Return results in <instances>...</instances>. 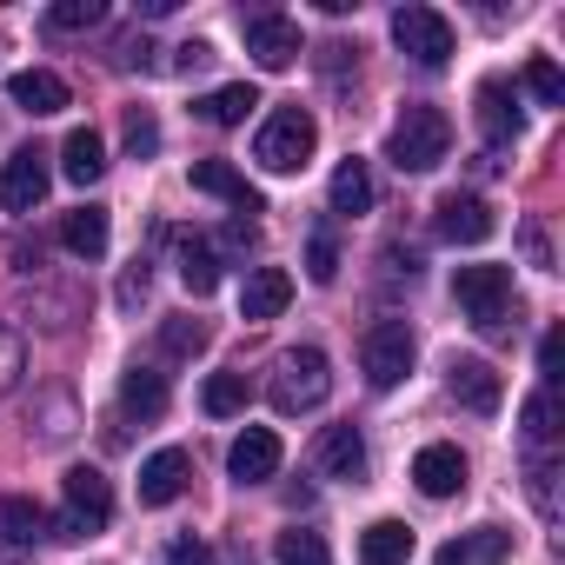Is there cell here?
<instances>
[{"mask_svg": "<svg viewBox=\"0 0 565 565\" xmlns=\"http://www.w3.org/2000/svg\"><path fill=\"white\" fill-rule=\"evenodd\" d=\"M446 153H452V120L439 107H426V100H406L393 134H386V160L399 173H433Z\"/></svg>", "mask_w": 565, "mask_h": 565, "instance_id": "6da1fadb", "label": "cell"}, {"mask_svg": "<svg viewBox=\"0 0 565 565\" xmlns=\"http://www.w3.org/2000/svg\"><path fill=\"white\" fill-rule=\"evenodd\" d=\"M327 393H333V360L320 353V347H294V353H279V366H273V386H266V399H273V413H313V406H327Z\"/></svg>", "mask_w": 565, "mask_h": 565, "instance_id": "7a4b0ae2", "label": "cell"}, {"mask_svg": "<svg viewBox=\"0 0 565 565\" xmlns=\"http://www.w3.org/2000/svg\"><path fill=\"white\" fill-rule=\"evenodd\" d=\"M313 147H320V120L307 107H279V114H266V127L253 140V160L266 173H300L313 160Z\"/></svg>", "mask_w": 565, "mask_h": 565, "instance_id": "3957f363", "label": "cell"}, {"mask_svg": "<svg viewBox=\"0 0 565 565\" xmlns=\"http://www.w3.org/2000/svg\"><path fill=\"white\" fill-rule=\"evenodd\" d=\"M61 492H67V512L54 519V539H94V532H107V519H114V486H107L100 466H67Z\"/></svg>", "mask_w": 565, "mask_h": 565, "instance_id": "277c9868", "label": "cell"}, {"mask_svg": "<svg viewBox=\"0 0 565 565\" xmlns=\"http://www.w3.org/2000/svg\"><path fill=\"white\" fill-rule=\"evenodd\" d=\"M452 300L479 333H499L512 320V273L505 266H459L452 273Z\"/></svg>", "mask_w": 565, "mask_h": 565, "instance_id": "5b68a950", "label": "cell"}, {"mask_svg": "<svg viewBox=\"0 0 565 565\" xmlns=\"http://www.w3.org/2000/svg\"><path fill=\"white\" fill-rule=\"evenodd\" d=\"M393 41H399V54L419 61V67H446V61H452V21H446L439 8H419V0L393 14Z\"/></svg>", "mask_w": 565, "mask_h": 565, "instance_id": "8992f818", "label": "cell"}, {"mask_svg": "<svg viewBox=\"0 0 565 565\" xmlns=\"http://www.w3.org/2000/svg\"><path fill=\"white\" fill-rule=\"evenodd\" d=\"M47 186H54V167H47L41 147H14L0 160V206L8 213H34L47 200Z\"/></svg>", "mask_w": 565, "mask_h": 565, "instance_id": "52a82bcc", "label": "cell"}, {"mask_svg": "<svg viewBox=\"0 0 565 565\" xmlns=\"http://www.w3.org/2000/svg\"><path fill=\"white\" fill-rule=\"evenodd\" d=\"M360 366H366L373 386H399V380L413 373V333H406V320H380V327H366V340H360Z\"/></svg>", "mask_w": 565, "mask_h": 565, "instance_id": "ba28073f", "label": "cell"}, {"mask_svg": "<svg viewBox=\"0 0 565 565\" xmlns=\"http://www.w3.org/2000/svg\"><path fill=\"white\" fill-rule=\"evenodd\" d=\"M246 28V54H253V67H266V74H279V67H294L300 61V21H287V14H246L239 21Z\"/></svg>", "mask_w": 565, "mask_h": 565, "instance_id": "9c48e42d", "label": "cell"}, {"mask_svg": "<svg viewBox=\"0 0 565 565\" xmlns=\"http://www.w3.org/2000/svg\"><path fill=\"white\" fill-rule=\"evenodd\" d=\"M492 206L479 200V193H446L439 206H433V233L446 239V246H479V239H492Z\"/></svg>", "mask_w": 565, "mask_h": 565, "instance_id": "30bf717a", "label": "cell"}, {"mask_svg": "<svg viewBox=\"0 0 565 565\" xmlns=\"http://www.w3.org/2000/svg\"><path fill=\"white\" fill-rule=\"evenodd\" d=\"M279 459H287L279 433H273V426H246V433L233 439V452H226V472H233L239 486H266V479L279 472Z\"/></svg>", "mask_w": 565, "mask_h": 565, "instance_id": "8fae6325", "label": "cell"}, {"mask_svg": "<svg viewBox=\"0 0 565 565\" xmlns=\"http://www.w3.org/2000/svg\"><path fill=\"white\" fill-rule=\"evenodd\" d=\"M287 300H294V273L287 266H253L246 273V287H239V320H279L287 313Z\"/></svg>", "mask_w": 565, "mask_h": 565, "instance_id": "7c38bea8", "label": "cell"}, {"mask_svg": "<svg viewBox=\"0 0 565 565\" xmlns=\"http://www.w3.org/2000/svg\"><path fill=\"white\" fill-rule=\"evenodd\" d=\"M446 393H452L466 413H479V419H492L499 399H505V386H499V373H492L486 360H452V366H446Z\"/></svg>", "mask_w": 565, "mask_h": 565, "instance_id": "4fadbf2b", "label": "cell"}, {"mask_svg": "<svg viewBox=\"0 0 565 565\" xmlns=\"http://www.w3.org/2000/svg\"><path fill=\"white\" fill-rule=\"evenodd\" d=\"M413 486H419L426 499H452V492H466V452L446 446V439L419 446V459H413Z\"/></svg>", "mask_w": 565, "mask_h": 565, "instance_id": "5bb4252c", "label": "cell"}, {"mask_svg": "<svg viewBox=\"0 0 565 565\" xmlns=\"http://www.w3.org/2000/svg\"><path fill=\"white\" fill-rule=\"evenodd\" d=\"M193 186H200V193H213V200H226L239 220H246V213H266L259 186H246V173H239L233 160H193Z\"/></svg>", "mask_w": 565, "mask_h": 565, "instance_id": "9a60e30c", "label": "cell"}, {"mask_svg": "<svg viewBox=\"0 0 565 565\" xmlns=\"http://www.w3.org/2000/svg\"><path fill=\"white\" fill-rule=\"evenodd\" d=\"M186 479H193V459H186L180 446H160V452L140 466V505H173V499L186 492Z\"/></svg>", "mask_w": 565, "mask_h": 565, "instance_id": "2e32d148", "label": "cell"}, {"mask_svg": "<svg viewBox=\"0 0 565 565\" xmlns=\"http://www.w3.org/2000/svg\"><path fill=\"white\" fill-rule=\"evenodd\" d=\"M8 100L21 107V114H34V120H47V114H61L74 94H67V81L54 74V67H28V74H14L8 81Z\"/></svg>", "mask_w": 565, "mask_h": 565, "instance_id": "e0dca14e", "label": "cell"}, {"mask_svg": "<svg viewBox=\"0 0 565 565\" xmlns=\"http://www.w3.org/2000/svg\"><path fill=\"white\" fill-rule=\"evenodd\" d=\"M479 134H486L492 147H512V140L525 134V114H519V100H512L505 81H479Z\"/></svg>", "mask_w": 565, "mask_h": 565, "instance_id": "ac0fdd59", "label": "cell"}, {"mask_svg": "<svg viewBox=\"0 0 565 565\" xmlns=\"http://www.w3.org/2000/svg\"><path fill=\"white\" fill-rule=\"evenodd\" d=\"M505 558H512V532L505 525H472V532L439 545V565H505Z\"/></svg>", "mask_w": 565, "mask_h": 565, "instance_id": "d6986e66", "label": "cell"}, {"mask_svg": "<svg viewBox=\"0 0 565 565\" xmlns=\"http://www.w3.org/2000/svg\"><path fill=\"white\" fill-rule=\"evenodd\" d=\"M313 459H320L327 479H366V439H360V426H327L320 446H313Z\"/></svg>", "mask_w": 565, "mask_h": 565, "instance_id": "ffe728a7", "label": "cell"}, {"mask_svg": "<svg viewBox=\"0 0 565 565\" xmlns=\"http://www.w3.org/2000/svg\"><path fill=\"white\" fill-rule=\"evenodd\" d=\"M41 539H54V519L21 492H0V545L21 552V545H41Z\"/></svg>", "mask_w": 565, "mask_h": 565, "instance_id": "44dd1931", "label": "cell"}, {"mask_svg": "<svg viewBox=\"0 0 565 565\" xmlns=\"http://www.w3.org/2000/svg\"><path fill=\"white\" fill-rule=\"evenodd\" d=\"M413 558V525L406 519H373L360 532V565H406Z\"/></svg>", "mask_w": 565, "mask_h": 565, "instance_id": "7402d4cb", "label": "cell"}, {"mask_svg": "<svg viewBox=\"0 0 565 565\" xmlns=\"http://www.w3.org/2000/svg\"><path fill=\"white\" fill-rule=\"evenodd\" d=\"M61 173H67L74 186H94V180L107 173V140H100L94 127H74L67 147H61Z\"/></svg>", "mask_w": 565, "mask_h": 565, "instance_id": "603a6c76", "label": "cell"}, {"mask_svg": "<svg viewBox=\"0 0 565 565\" xmlns=\"http://www.w3.org/2000/svg\"><path fill=\"white\" fill-rule=\"evenodd\" d=\"M61 246H67L74 259H100V253H107V206H74V213L61 220Z\"/></svg>", "mask_w": 565, "mask_h": 565, "instance_id": "cb8c5ba5", "label": "cell"}, {"mask_svg": "<svg viewBox=\"0 0 565 565\" xmlns=\"http://www.w3.org/2000/svg\"><path fill=\"white\" fill-rule=\"evenodd\" d=\"M120 406L140 413V419H160V413H167V373H153V366L134 360V366L120 373Z\"/></svg>", "mask_w": 565, "mask_h": 565, "instance_id": "d4e9b609", "label": "cell"}, {"mask_svg": "<svg viewBox=\"0 0 565 565\" xmlns=\"http://www.w3.org/2000/svg\"><path fill=\"white\" fill-rule=\"evenodd\" d=\"M220 266H226V259L213 253V239H200V233L180 239V279H186V294H193V300H206V294L220 287Z\"/></svg>", "mask_w": 565, "mask_h": 565, "instance_id": "484cf974", "label": "cell"}, {"mask_svg": "<svg viewBox=\"0 0 565 565\" xmlns=\"http://www.w3.org/2000/svg\"><path fill=\"white\" fill-rule=\"evenodd\" d=\"M333 213L340 220H360V213H373V173H366V160H340V173H333Z\"/></svg>", "mask_w": 565, "mask_h": 565, "instance_id": "4316f807", "label": "cell"}, {"mask_svg": "<svg viewBox=\"0 0 565 565\" xmlns=\"http://www.w3.org/2000/svg\"><path fill=\"white\" fill-rule=\"evenodd\" d=\"M259 107V94H253V81H233V87H220V94H206L193 114L206 120V127H239L246 114Z\"/></svg>", "mask_w": 565, "mask_h": 565, "instance_id": "83f0119b", "label": "cell"}, {"mask_svg": "<svg viewBox=\"0 0 565 565\" xmlns=\"http://www.w3.org/2000/svg\"><path fill=\"white\" fill-rule=\"evenodd\" d=\"M519 433H525V446H532V452H545V446H552V433H558V399H552V386H539V393L519 406Z\"/></svg>", "mask_w": 565, "mask_h": 565, "instance_id": "f1b7e54d", "label": "cell"}, {"mask_svg": "<svg viewBox=\"0 0 565 565\" xmlns=\"http://www.w3.org/2000/svg\"><path fill=\"white\" fill-rule=\"evenodd\" d=\"M525 492H532L539 519L558 525V459H552V452H532V459H525Z\"/></svg>", "mask_w": 565, "mask_h": 565, "instance_id": "f546056e", "label": "cell"}, {"mask_svg": "<svg viewBox=\"0 0 565 565\" xmlns=\"http://www.w3.org/2000/svg\"><path fill=\"white\" fill-rule=\"evenodd\" d=\"M273 565H333V552H327L320 532L294 525V532H279V539H273Z\"/></svg>", "mask_w": 565, "mask_h": 565, "instance_id": "4dcf8cb0", "label": "cell"}, {"mask_svg": "<svg viewBox=\"0 0 565 565\" xmlns=\"http://www.w3.org/2000/svg\"><path fill=\"white\" fill-rule=\"evenodd\" d=\"M100 21H107L100 0H54V8L41 14L47 34H87V28H100Z\"/></svg>", "mask_w": 565, "mask_h": 565, "instance_id": "1f68e13d", "label": "cell"}, {"mask_svg": "<svg viewBox=\"0 0 565 565\" xmlns=\"http://www.w3.org/2000/svg\"><path fill=\"white\" fill-rule=\"evenodd\" d=\"M525 94H532L539 107H565V74H558L552 54H532V61H525Z\"/></svg>", "mask_w": 565, "mask_h": 565, "instance_id": "d6a6232c", "label": "cell"}, {"mask_svg": "<svg viewBox=\"0 0 565 565\" xmlns=\"http://www.w3.org/2000/svg\"><path fill=\"white\" fill-rule=\"evenodd\" d=\"M200 406H206L213 419L246 413V380H239V373H213V380H206V393H200Z\"/></svg>", "mask_w": 565, "mask_h": 565, "instance_id": "836d02e7", "label": "cell"}, {"mask_svg": "<svg viewBox=\"0 0 565 565\" xmlns=\"http://www.w3.org/2000/svg\"><path fill=\"white\" fill-rule=\"evenodd\" d=\"M160 347H167L173 360H193V353H206V327L186 320V313H173V320H160Z\"/></svg>", "mask_w": 565, "mask_h": 565, "instance_id": "e575fe53", "label": "cell"}, {"mask_svg": "<svg viewBox=\"0 0 565 565\" xmlns=\"http://www.w3.org/2000/svg\"><path fill=\"white\" fill-rule=\"evenodd\" d=\"M21 373H28V340L14 327H0V399L21 386Z\"/></svg>", "mask_w": 565, "mask_h": 565, "instance_id": "d590c367", "label": "cell"}, {"mask_svg": "<svg viewBox=\"0 0 565 565\" xmlns=\"http://www.w3.org/2000/svg\"><path fill=\"white\" fill-rule=\"evenodd\" d=\"M307 279H313V287H333V279H340V246L327 233L307 246Z\"/></svg>", "mask_w": 565, "mask_h": 565, "instance_id": "8d00e7d4", "label": "cell"}, {"mask_svg": "<svg viewBox=\"0 0 565 565\" xmlns=\"http://www.w3.org/2000/svg\"><path fill=\"white\" fill-rule=\"evenodd\" d=\"M153 147H160V127H153V114H147V107H134V114H127V153H134V160H147Z\"/></svg>", "mask_w": 565, "mask_h": 565, "instance_id": "74e56055", "label": "cell"}, {"mask_svg": "<svg viewBox=\"0 0 565 565\" xmlns=\"http://www.w3.org/2000/svg\"><path fill=\"white\" fill-rule=\"evenodd\" d=\"M167 565H220V558H213V545H206V539L173 532V539H167Z\"/></svg>", "mask_w": 565, "mask_h": 565, "instance_id": "f35d334b", "label": "cell"}, {"mask_svg": "<svg viewBox=\"0 0 565 565\" xmlns=\"http://www.w3.org/2000/svg\"><path fill=\"white\" fill-rule=\"evenodd\" d=\"M558 366H565V333L552 327V333L539 340V373H545V386H558Z\"/></svg>", "mask_w": 565, "mask_h": 565, "instance_id": "ab89813d", "label": "cell"}, {"mask_svg": "<svg viewBox=\"0 0 565 565\" xmlns=\"http://www.w3.org/2000/svg\"><path fill=\"white\" fill-rule=\"evenodd\" d=\"M206 61H213V47H206V41H180V47H173V67H180V74H200Z\"/></svg>", "mask_w": 565, "mask_h": 565, "instance_id": "60d3db41", "label": "cell"}, {"mask_svg": "<svg viewBox=\"0 0 565 565\" xmlns=\"http://www.w3.org/2000/svg\"><path fill=\"white\" fill-rule=\"evenodd\" d=\"M120 67H153V41H147V34L120 41Z\"/></svg>", "mask_w": 565, "mask_h": 565, "instance_id": "b9f144b4", "label": "cell"}, {"mask_svg": "<svg viewBox=\"0 0 565 565\" xmlns=\"http://www.w3.org/2000/svg\"><path fill=\"white\" fill-rule=\"evenodd\" d=\"M134 300H147V266L134 259V273L120 279V307H134Z\"/></svg>", "mask_w": 565, "mask_h": 565, "instance_id": "7bdbcfd3", "label": "cell"}, {"mask_svg": "<svg viewBox=\"0 0 565 565\" xmlns=\"http://www.w3.org/2000/svg\"><path fill=\"white\" fill-rule=\"evenodd\" d=\"M525 253H532V266H552V253H545V233H539V226H525Z\"/></svg>", "mask_w": 565, "mask_h": 565, "instance_id": "ee69618b", "label": "cell"}, {"mask_svg": "<svg viewBox=\"0 0 565 565\" xmlns=\"http://www.w3.org/2000/svg\"><path fill=\"white\" fill-rule=\"evenodd\" d=\"M0 565H14V558H0Z\"/></svg>", "mask_w": 565, "mask_h": 565, "instance_id": "f6af8a7d", "label": "cell"}]
</instances>
